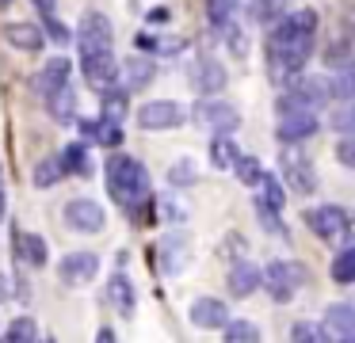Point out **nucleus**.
Wrapping results in <instances>:
<instances>
[{
	"label": "nucleus",
	"instance_id": "nucleus-29",
	"mask_svg": "<svg viewBox=\"0 0 355 343\" xmlns=\"http://www.w3.org/2000/svg\"><path fill=\"white\" fill-rule=\"evenodd\" d=\"M329 274H332V282H340V286H352V282H355V248L336 252V259H332Z\"/></svg>",
	"mask_w": 355,
	"mask_h": 343
},
{
	"label": "nucleus",
	"instance_id": "nucleus-57",
	"mask_svg": "<svg viewBox=\"0 0 355 343\" xmlns=\"http://www.w3.org/2000/svg\"><path fill=\"white\" fill-rule=\"evenodd\" d=\"M352 343H355V340H352Z\"/></svg>",
	"mask_w": 355,
	"mask_h": 343
},
{
	"label": "nucleus",
	"instance_id": "nucleus-3",
	"mask_svg": "<svg viewBox=\"0 0 355 343\" xmlns=\"http://www.w3.org/2000/svg\"><path fill=\"white\" fill-rule=\"evenodd\" d=\"M306 263H298V259H271L268 267H263V286H268L271 301H291L294 294H298V286L306 282Z\"/></svg>",
	"mask_w": 355,
	"mask_h": 343
},
{
	"label": "nucleus",
	"instance_id": "nucleus-23",
	"mask_svg": "<svg viewBox=\"0 0 355 343\" xmlns=\"http://www.w3.org/2000/svg\"><path fill=\"white\" fill-rule=\"evenodd\" d=\"M58 160H62V172H77V175H92V157H88V149L80 141L65 145L62 152H58Z\"/></svg>",
	"mask_w": 355,
	"mask_h": 343
},
{
	"label": "nucleus",
	"instance_id": "nucleus-33",
	"mask_svg": "<svg viewBox=\"0 0 355 343\" xmlns=\"http://www.w3.org/2000/svg\"><path fill=\"white\" fill-rule=\"evenodd\" d=\"M283 0H248V12L256 23H279L283 19Z\"/></svg>",
	"mask_w": 355,
	"mask_h": 343
},
{
	"label": "nucleus",
	"instance_id": "nucleus-7",
	"mask_svg": "<svg viewBox=\"0 0 355 343\" xmlns=\"http://www.w3.org/2000/svg\"><path fill=\"white\" fill-rule=\"evenodd\" d=\"M306 225L329 244L347 240V213L340 206H313V210H306Z\"/></svg>",
	"mask_w": 355,
	"mask_h": 343
},
{
	"label": "nucleus",
	"instance_id": "nucleus-21",
	"mask_svg": "<svg viewBox=\"0 0 355 343\" xmlns=\"http://www.w3.org/2000/svg\"><path fill=\"white\" fill-rule=\"evenodd\" d=\"M4 38H8L16 50H27V53L42 50V42H46L39 23H8V27H4Z\"/></svg>",
	"mask_w": 355,
	"mask_h": 343
},
{
	"label": "nucleus",
	"instance_id": "nucleus-25",
	"mask_svg": "<svg viewBox=\"0 0 355 343\" xmlns=\"http://www.w3.org/2000/svg\"><path fill=\"white\" fill-rule=\"evenodd\" d=\"M107 126H123V118H126V91H119V88H107L103 91V114H100Z\"/></svg>",
	"mask_w": 355,
	"mask_h": 343
},
{
	"label": "nucleus",
	"instance_id": "nucleus-28",
	"mask_svg": "<svg viewBox=\"0 0 355 343\" xmlns=\"http://www.w3.org/2000/svg\"><path fill=\"white\" fill-rule=\"evenodd\" d=\"M0 343H39V324L31 317H16L8 324V332L0 335Z\"/></svg>",
	"mask_w": 355,
	"mask_h": 343
},
{
	"label": "nucleus",
	"instance_id": "nucleus-47",
	"mask_svg": "<svg viewBox=\"0 0 355 343\" xmlns=\"http://www.w3.org/2000/svg\"><path fill=\"white\" fill-rule=\"evenodd\" d=\"M100 126H103V122L100 118H85V122H80V134H85V137H92V141H96V137H100Z\"/></svg>",
	"mask_w": 355,
	"mask_h": 343
},
{
	"label": "nucleus",
	"instance_id": "nucleus-56",
	"mask_svg": "<svg viewBox=\"0 0 355 343\" xmlns=\"http://www.w3.org/2000/svg\"><path fill=\"white\" fill-rule=\"evenodd\" d=\"M46 343H54V340H46Z\"/></svg>",
	"mask_w": 355,
	"mask_h": 343
},
{
	"label": "nucleus",
	"instance_id": "nucleus-30",
	"mask_svg": "<svg viewBox=\"0 0 355 343\" xmlns=\"http://www.w3.org/2000/svg\"><path fill=\"white\" fill-rule=\"evenodd\" d=\"M241 157V149L230 141V137H210V164L214 168H233Z\"/></svg>",
	"mask_w": 355,
	"mask_h": 343
},
{
	"label": "nucleus",
	"instance_id": "nucleus-38",
	"mask_svg": "<svg viewBox=\"0 0 355 343\" xmlns=\"http://www.w3.org/2000/svg\"><path fill=\"white\" fill-rule=\"evenodd\" d=\"M291 343H324L321 324H313V320H294L291 324Z\"/></svg>",
	"mask_w": 355,
	"mask_h": 343
},
{
	"label": "nucleus",
	"instance_id": "nucleus-54",
	"mask_svg": "<svg viewBox=\"0 0 355 343\" xmlns=\"http://www.w3.org/2000/svg\"><path fill=\"white\" fill-rule=\"evenodd\" d=\"M4 4H12V0H0V8H4Z\"/></svg>",
	"mask_w": 355,
	"mask_h": 343
},
{
	"label": "nucleus",
	"instance_id": "nucleus-22",
	"mask_svg": "<svg viewBox=\"0 0 355 343\" xmlns=\"http://www.w3.org/2000/svg\"><path fill=\"white\" fill-rule=\"evenodd\" d=\"M107 301L115 305L123 317H134V305H138V294H134V282L126 279L123 271L119 274H111V282H107Z\"/></svg>",
	"mask_w": 355,
	"mask_h": 343
},
{
	"label": "nucleus",
	"instance_id": "nucleus-40",
	"mask_svg": "<svg viewBox=\"0 0 355 343\" xmlns=\"http://www.w3.org/2000/svg\"><path fill=\"white\" fill-rule=\"evenodd\" d=\"M207 15L214 27H225V23H233V4L230 0H207Z\"/></svg>",
	"mask_w": 355,
	"mask_h": 343
},
{
	"label": "nucleus",
	"instance_id": "nucleus-39",
	"mask_svg": "<svg viewBox=\"0 0 355 343\" xmlns=\"http://www.w3.org/2000/svg\"><path fill=\"white\" fill-rule=\"evenodd\" d=\"M222 38H225V46H230L233 58H245V53H248V35L237 27V23H225V27H222Z\"/></svg>",
	"mask_w": 355,
	"mask_h": 343
},
{
	"label": "nucleus",
	"instance_id": "nucleus-26",
	"mask_svg": "<svg viewBox=\"0 0 355 343\" xmlns=\"http://www.w3.org/2000/svg\"><path fill=\"white\" fill-rule=\"evenodd\" d=\"M19 259L31 267H42L46 263V240L39 233H19Z\"/></svg>",
	"mask_w": 355,
	"mask_h": 343
},
{
	"label": "nucleus",
	"instance_id": "nucleus-13",
	"mask_svg": "<svg viewBox=\"0 0 355 343\" xmlns=\"http://www.w3.org/2000/svg\"><path fill=\"white\" fill-rule=\"evenodd\" d=\"M225 69H222V61H214V58H199L191 65V84H195V91H202V99H214L218 91L225 88Z\"/></svg>",
	"mask_w": 355,
	"mask_h": 343
},
{
	"label": "nucleus",
	"instance_id": "nucleus-36",
	"mask_svg": "<svg viewBox=\"0 0 355 343\" xmlns=\"http://www.w3.org/2000/svg\"><path fill=\"white\" fill-rule=\"evenodd\" d=\"M225 343H260V328L252 320H230L225 324Z\"/></svg>",
	"mask_w": 355,
	"mask_h": 343
},
{
	"label": "nucleus",
	"instance_id": "nucleus-4",
	"mask_svg": "<svg viewBox=\"0 0 355 343\" xmlns=\"http://www.w3.org/2000/svg\"><path fill=\"white\" fill-rule=\"evenodd\" d=\"M191 118L195 126H202L210 137H230L233 130L241 126V111L233 103H225V99H199V103L191 107Z\"/></svg>",
	"mask_w": 355,
	"mask_h": 343
},
{
	"label": "nucleus",
	"instance_id": "nucleus-1",
	"mask_svg": "<svg viewBox=\"0 0 355 343\" xmlns=\"http://www.w3.org/2000/svg\"><path fill=\"white\" fill-rule=\"evenodd\" d=\"M107 187H111V198H115L119 206H126V210H141V206L153 202V198H149V172H146V164L134 160V157H111Z\"/></svg>",
	"mask_w": 355,
	"mask_h": 343
},
{
	"label": "nucleus",
	"instance_id": "nucleus-12",
	"mask_svg": "<svg viewBox=\"0 0 355 343\" xmlns=\"http://www.w3.org/2000/svg\"><path fill=\"white\" fill-rule=\"evenodd\" d=\"M157 76V65L153 58H123L119 61V91H146Z\"/></svg>",
	"mask_w": 355,
	"mask_h": 343
},
{
	"label": "nucleus",
	"instance_id": "nucleus-17",
	"mask_svg": "<svg viewBox=\"0 0 355 343\" xmlns=\"http://www.w3.org/2000/svg\"><path fill=\"white\" fill-rule=\"evenodd\" d=\"M317 130H321L317 114H283V122L275 126V137L283 145H298V141H306V137H313Z\"/></svg>",
	"mask_w": 355,
	"mask_h": 343
},
{
	"label": "nucleus",
	"instance_id": "nucleus-16",
	"mask_svg": "<svg viewBox=\"0 0 355 343\" xmlns=\"http://www.w3.org/2000/svg\"><path fill=\"white\" fill-rule=\"evenodd\" d=\"M187 259H191V236L187 233H172L161 240V267L164 274H180L187 267Z\"/></svg>",
	"mask_w": 355,
	"mask_h": 343
},
{
	"label": "nucleus",
	"instance_id": "nucleus-49",
	"mask_svg": "<svg viewBox=\"0 0 355 343\" xmlns=\"http://www.w3.org/2000/svg\"><path fill=\"white\" fill-rule=\"evenodd\" d=\"M12 294V282H8V274H0V301Z\"/></svg>",
	"mask_w": 355,
	"mask_h": 343
},
{
	"label": "nucleus",
	"instance_id": "nucleus-55",
	"mask_svg": "<svg viewBox=\"0 0 355 343\" xmlns=\"http://www.w3.org/2000/svg\"><path fill=\"white\" fill-rule=\"evenodd\" d=\"M0 183H4V168H0Z\"/></svg>",
	"mask_w": 355,
	"mask_h": 343
},
{
	"label": "nucleus",
	"instance_id": "nucleus-18",
	"mask_svg": "<svg viewBox=\"0 0 355 343\" xmlns=\"http://www.w3.org/2000/svg\"><path fill=\"white\" fill-rule=\"evenodd\" d=\"M85 76H88V84H96V88H103L107 91L111 84L119 80V58L115 53H92V58H85Z\"/></svg>",
	"mask_w": 355,
	"mask_h": 343
},
{
	"label": "nucleus",
	"instance_id": "nucleus-34",
	"mask_svg": "<svg viewBox=\"0 0 355 343\" xmlns=\"http://www.w3.org/2000/svg\"><path fill=\"white\" fill-rule=\"evenodd\" d=\"M233 172H237V179L245 183V187H260V179H263V168H260V160H256V157H245V152L237 157V164H233Z\"/></svg>",
	"mask_w": 355,
	"mask_h": 343
},
{
	"label": "nucleus",
	"instance_id": "nucleus-52",
	"mask_svg": "<svg viewBox=\"0 0 355 343\" xmlns=\"http://www.w3.org/2000/svg\"><path fill=\"white\" fill-rule=\"evenodd\" d=\"M0 218H4V191H0Z\"/></svg>",
	"mask_w": 355,
	"mask_h": 343
},
{
	"label": "nucleus",
	"instance_id": "nucleus-42",
	"mask_svg": "<svg viewBox=\"0 0 355 343\" xmlns=\"http://www.w3.org/2000/svg\"><path fill=\"white\" fill-rule=\"evenodd\" d=\"M222 256H225V259H233V263H237V259H245V236H241V233H225V240H222Z\"/></svg>",
	"mask_w": 355,
	"mask_h": 343
},
{
	"label": "nucleus",
	"instance_id": "nucleus-53",
	"mask_svg": "<svg viewBox=\"0 0 355 343\" xmlns=\"http://www.w3.org/2000/svg\"><path fill=\"white\" fill-rule=\"evenodd\" d=\"M230 4H233V8H237V4H248V0H230Z\"/></svg>",
	"mask_w": 355,
	"mask_h": 343
},
{
	"label": "nucleus",
	"instance_id": "nucleus-14",
	"mask_svg": "<svg viewBox=\"0 0 355 343\" xmlns=\"http://www.w3.org/2000/svg\"><path fill=\"white\" fill-rule=\"evenodd\" d=\"M225 282H230L233 297H248L263 286V267L248 263V259H237V263L230 267V274H225Z\"/></svg>",
	"mask_w": 355,
	"mask_h": 343
},
{
	"label": "nucleus",
	"instance_id": "nucleus-46",
	"mask_svg": "<svg viewBox=\"0 0 355 343\" xmlns=\"http://www.w3.org/2000/svg\"><path fill=\"white\" fill-rule=\"evenodd\" d=\"M157 206H164V210H168V213H164V218H168V221H187V210H184V206H176V202H172V198H161V202H157Z\"/></svg>",
	"mask_w": 355,
	"mask_h": 343
},
{
	"label": "nucleus",
	"instance_id": "nucleus-20",
	"mask_svg": "<svg viewBox=\"0 0 355 343\" xmlns=\"http://www.w3.org/2000/svg\"><path fill=\"white\" fill-rule=\"evenodd\" d=\"M46 111H50V118L62 122V126H73V122H77V91H73V84L50 91V96H46Z\"/></svg>",
	"mask_w": 355,
	"mask_h": 343
},
{
	"label": "nucleus",
	"instance_id": "nucleus-11",
	"mask_svg": "<svg viewBox=\"0 0 355 343\" xmlns=\"http://www.w3.org/2000/svg\"><path fill=\"white\" fill-rule=\"evenodd\" d=\"M321 335L324 343H352L355 340V309L352 305H329L321 320Z\"/></svg>",
	"mask_w": 355,
	"mask_h": 343
},
{
	"label": "nucleus",
	"instance_id": "nucleus-24",
	"mask_svg": "<svg viewBox=\"0 0 355 343\" xmlns=\"http://www.w3.org/2000/svg\"><path fill=\"white\" fill-rule=\"evenodd\" d=\"M283 202H286V187H283V179H275V175L263 172V179H260V198H256V206H263V210L279 213V210H283Z\"/></svg>",
	"mask_w": 355,
	"mask_h": 343
},
{
	"label": "nucleus",
	"instance_id": "nucleus-37",
	"mask_svg": "<svg viewBox=\"0 0 355 343\" xmlns=\"http://www.w3.org/2000/svg\"><path fill=\"white\" fill-rule=\"evenodd\" d=\"M329 96H336V103H347V99H355V69H347V73H336L329 80Z\"/></svg>",
	"mask_w": 355,
	"mask_h": 343
},
{
	"label": "nucleus",
	"instance_id": "nucleus-31",
	"mask_svg": "<svg viewBox=\"0 0 355 343\" xmlns=\"http://www.w3.org/2000/svg\"><path fill=\"white\" fill-rule=\"evenodd\" d=\"M329 126L336 130V134H344V137H355V99H347V103H336V107H332Z\"/></svg>",
	"mask_w": 355,
	"mask_h": 343
},
{
	"label": "nucleus",
	"instance_id": "nucleus-32",
	"mask_svg": "<svg viewBox=\"0 0 355 343\" xmlns=\"http://www.w3.org/2000/svg\"><path fill=\"white\" fill-rule=\"evenodd\" d=\"M62 160L58 157H46V160H39V164H35V187H54V183H62Z\"/></svg>",
	"mask_w": 355,
	"mask_h": 343
},
{
	"label": "nucleus",
	"instance_id": "nucleus-6",
	"mask_svg": "<svg viewBox=\"0 0 355 343\" xmlns=\"http://www.w3.org/2000/svg\"><path fill=\"white\" fill-rule=\"evenodd\" d=\"M111 38H115V30H111V19L103 12H85L80 15L77 42H80V53H85V58H92V53H107Z\"/></svg>",
	"mask_w": 355,
	"mask_h": 343
},
{
	"label": "nucleus",
	"instance_id": "nucleus-44",
	"mask_svg": "<svg viewBox=\"0 0 355 343\" xmlns=\"http://www.w3.org/2000/svg\"><path fill=\"white\" fill-rule=\"evenodd\" d=\"M336 160L344 168H355V137H340L336 141Z\"/></svg>",
	"mask_w": 355,
	"mask_h": 343
},
{
	"label": "nucleus",
	"instance_id": "nucleus-9",
	"mask_svg": "<svg viewBox=\"0 0 355 343\" xmlns=\"http://www.w3.org/2000/svg\"><path fill=\"white\" fill-rule=\"evenodd\" d=\"M100 274V256L96 252H69V256L58 263V279L65 286H88V282Z\"/></svg>",
	"mask_w": 355,
	"mask_h": 343
},
{
	"label": "nucleus",
	"instance_id": "nucleus-35",
	"mask_svg": "<svg viewBox=\"0 0 355 343\" xmlns=\"http://www.w3.org/2000/svg\"><path fill=\"white\" fill-rule=\"evenodd\" d=\"M168 183L172 187H191V183H199V168H195L191 157L176 160V164L168 168Z\"/></svg>",
	"mask_w": 355,
	"mask_h": 343
},
{
	"label": "nucleus",
	"instance_id": "nucleus-5",
	"mask_svg": "<svg viewBox=\"0 0 355 343\" xmlns=\"http://www.w3.org/2000/svg\"><path fill=\"white\" fill-rule=\"evenodd\" d=\"M279 172H283L279 179H283L291 191H298V195H313V191L321 187L313 160H309L298 145H286V149L279 152Z\"/></svg>",
	"mask_w": 355,
	"mask_h": 343
},
{
	"label": "nucleus",
	"instance_id": "nucleus-51",
	"mask_svg": "<svg viewBox=\"0 0 355 343\" xmlns=\"http://www.w3.org/2000/svg\"><path fill=\"white\" fill-rule=\"evenodd\" d=\"M153 38L157 35H138V46H141V50H153Z\"/></svg>",
	"mask_w": 355,
	"mask_h": 343
},
{
	"label": "nucleus",
	"instance_id": "nucleus-41",
	"mask_svg": "<svg viewBox=\"0 0 355 343\" xmlns=\"http://www.w3.org/2000/svg\"><path fill=\"white\" fill-rule=\"evenodd\" d=\"M187 46V38H180V35H161V38H153V53H161V58H172V53H180Z\"/></svg>",
	"mask_w": 355,
	"mask_h": 343
},
{
	"label": "nucleus",
	"instance_id": "nucleus-8",
	"mask_svg": "<svg viewBox=\"0 0 355 343\" xmlns=\"http://www.w3.org/2000/svg\"><path fill=\"white\" fill-rule=\"evenodd\" d=\"M184 107L176 99H153V103L138 107V126L141 130H176L184 122Z\"/></svg>",
	"mask_w": 355,
	"mask_h": 343
},
{
	"label": "nucleus",
	"instance_id": "nucleus-48",
	"mask_svg": "<svg viewBox=\"0 0 355 343\" xmlns=\"http://www.w3.org/2000/svg\"><path fill=\"white\" fill-rule=\"evenodd\" d=\"M31 4L39 8V12L46 15V19H50V15H54V0H31Z\"/></svg>",
	"mask_w": 355,
	"mask_h": 343
},
{
	"label": "nucleus",
	"instance_id": "nucleus-27",
	"mask_svg": "<svg viewBox=\"0 0 355 343\" xmlns=\"http://www.w3.org/2000/svg\"><path fill=\"white\" fill-rule=\"evenodd\" d=\"M279 27L298 30V35H317V12L313 8H298V12H283Z\"/></svg>",
	"mask_w": 355,
	"mask_h": 343
},
{
	"label": "nucleus",
	"instance_id": "nucleus-45",
	"mask_svg": "<svg viewBox=\"0 0 355 343\" xmlns=\"http://www.w3.org/2000/svg\"><path fill=\"white\" fill-rule=\"evenodd\" d=\"M100 122H103V118H100ZM96 141H100V145H107V149L123 145V126H107V122H103V126H100V137H96Z\"/></svg>",
	"mask_w": 355,
	"mask_h": 343
},
{
	"label": "nucleus",
	"instance_id": "nucleus-43",
	"mask_svg": "<svg viewBox=\"0 0 355 343\" xmlns=\"http://www.w3.org/2000/svg\"><path fill=\"white\" fill-rule=\"evenodd\" d=\"M42 35H46V38H54V42H69V38H73V30L69 27H65V23L62 19H54V15H50V19H46V30H42Z\"/></svg>",
	"mask_w": 355,
	"mask_h": 343
},
{
	"label": "nucleus",
	"instance_id": "nucleus-2",
	"mask_svg": "<svg viewBox=\"0 0 355 343\" xmlns=\"http://www.w3.org/2000/svg\"><path fill=\"white\" fill-rule=\"evenodd\" d=\"M329 80L324 76H298L291 88L279 91L275 111L279 114H317V107L329 103Z\"/></svg>",
	"mask_w": 355,
	"mask_h": 343
},
{
	"label": "nucleus",
	"instance_id": "nucleus-10",
	"mask_svg": "<svg viewBox=\"0 0 355 343\" xmlns=\"http://www.w3.org/2000/svg\"><path fill=\"white\" fill-rule=\"evenodd\" d=\"M65 225L77 229V233H100L107 225V213L92 198H73V202H65Z\"/></svg>",
	"mask_w": 355,
	"mask_h": 343
},
{
	"label": "nucleus",
	"instance_id": "nucleus-15",
	"mask_svg": "<svg viewBox=\"0 0 355 343\" xmlns=\"http://www.w3.org/2000/svg\"><path fill=\"white\" fill-rule=\"evenodd\" d=\"M191 324L195 328H225L230 324V305L222 297H195L191 301Z\"/></svg>",
	"mask_w": 355,
	"mask_h": 343
},
{
	"label": "nucleus",
	"instance_id": "nucleus-50",
	"mask_svg": "<svg viewBox=\"0 0 355 343\" xmlns=\"http://www.w3.org/2000/svg\"><path fill=\"white\" fill-rule=\"evenodd\" d=\"M96 343H115V332H111V328H100V335H96Z\"/></svg>",
	"mask_w": 355,
	"mask_h": 343
},
{
	"label": "nucleus",
	"instance_id": "nucleus-19",
	"mask_svg": "<svg viewBox=\"0 0 355 343\" xmlns=\"http://www.w3.org/2000/svg\"><path fill=\"white\" fill-rule=\"evenodd\" d=\"M69 73H73V61L69 58H50L46 65L39 69V76H35V88H39L42 96H50V91H58V88L69 84Z\"/></svg>",
	"mask_w": 355,
	"mask_h": 343
}]
</instances>
